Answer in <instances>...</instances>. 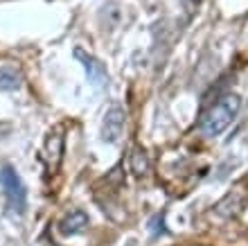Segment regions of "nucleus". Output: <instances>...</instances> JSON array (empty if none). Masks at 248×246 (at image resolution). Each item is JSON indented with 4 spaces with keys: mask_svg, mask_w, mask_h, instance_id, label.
Listing matches in <instances>:
<instances>
[{
    "mask_svg": "<svg viewBox=\"0 0 248 246\" xmlns=\"http://www.w3.org/2000/svg\"><path fill=\"white\" fill-rule=\"evenodd\" d=\"M189 2H201V0H189Z\"/></svg>",
    "mask_w": 248,
    "mask_h": 246,
    "instance_id": "nucleus-10",
    "label": "nucleus"
},
{
    "mask_svg": "<svg viewBox=\"0 0 248 246\" xmlns=\"http://www.w3.org/2000/svg\"><path fill=\"white\" fill-rule=\"evenodd\" d=\"M23 84V72L14 64H0V91H16Z\"/></svg>",
    "mask_w": 248,
    "mask_h": 246,
    "instance_id": "nucleus-8",
    "label": "nucleus"
},
{
    "mask_svg": "<svg viewBox=\"0 0 248 246\" xmlns=\"http://www.w3.org/2000/svg\"><path fill=\"white\" fill-rule=\"evenodd\" d=\"M88 228V214L84 210H72L59 221V233L61 235H79Z\"/></svg>",
    "mask_w": 248,
    "mask_h": 246,
    "instance_id": "nucleus-7",
    "label": "nucleus"
},
{
    "mask_svg": "<svg viewBox=\"0 0 248 246\" xmlns=\"http://www.w3.org/2000/svg\"><path fill=\"white\" fill-rule=\"evenodd\" d=\"M124 131V111L120 106H111L106 111L104 122H102V138L106 143H118Z\"/></svg>",
    "mask_w": 248,
    "mask_h": 246,
    "instance_id": "nucleus-4",
    "label": "nucleus"
},
{
    "mask_svg": "<svg viewBox=\"0 0 248 246\" xmlns=\"http://www.w3.org/2000/svg\"><path fill=\"white\" fill-rule=\"evenodd\" d=\"M0 183H2V190H5L7 203L12 208L14 213L23 214L27 208V190L20 181V176L14 172V167H2L0 169Z\"/></svg>",
    "mask_w": 248,
    "mask_h": 246,
    "instance_id": "nucleus-2",
    "label": "nucleus"
},
{
    "mask_svg": "<svg viewBox=\"0 0 248 246\" xmlns=\"http://www.w3.org/2000/svg\"><path fill=\"white\" fill-rule=\"evenodd\" d=\"M239 109H242V98L235 95V93H228V95L219 98L201 115V122H199L201 124V131L210 138L221 136L223 131L230 127V122L237 117Z\"/></svg>",
    "mask_w": 248,
    "mask_h": 246,
    "instance_id": "nucleus-1",
    "label": "nucleus"
},
{
    "mask_svg": "<svg viewBox=\"0 0 248 246\" xmlns=\"http://www.w3.org/2000/svg\"><path fill=\"white\" fill-rule=\"evenodd\" d=\"M61 156H63V133H61V129H54L46 138V158L50 165V172L59 169Z\"/></svg>",
    "mask_w": 248,
    "mask_h": 246,
    "instance_id": "nucleus-5",
    "label": "nucleus"
},
{
    "mask_svg": "<svg viewBox=\"0 0 248 246\" xmlns=\"http://www.w3.org/2000/svg\"><path fill=\"white\" fill-rule=\"evenodd\" d=\"M131 172L136 176H144L147 172H149V158H147V154H144V149L136 147L133 151H131Z\"/></svg>",
    "mask_w": 248,
    "mask_h": 246,
    "instance_id": "nucleus-9",
    "label": "nucleus"
},
{
    "mask_svg": "<svg viewBox=\"0 0 248 246\" xmlns=\"http://www.w3.org/2000/svg\"><path fill=\"white\" fill-rule=\"evenodd\" d=\"M75 57L84 64L86 72H88V77H91L93 86H104L106 84V79H108V75H106V68L102 64H99L95 57H91V54H86L84 50H75Z\"/></svg>",
    "mask_w": 248,
    "mask_h": 246,
    "instance_id": "nucleus-6",
    "label": "nucleus"
},
{
    "mask_svg": "<svg viewBox=\"0 0 248 246\" xmlns=\"http://www.w3.org/2000/svg\"><path fill=\"white\" fill-rule=\"evenodd\" d=\"M246 201H248V181L242 179V181L235 183L232 190L226 192V197L217 203L215 213L221 214V217H235V214H239L244 208H246Z\"/></svg>",
    "mask_w": 248,
    "mask_h": 246,
    "instance_id": "nucleus-3",
    "label": "nucleus"
}]
</instances>
